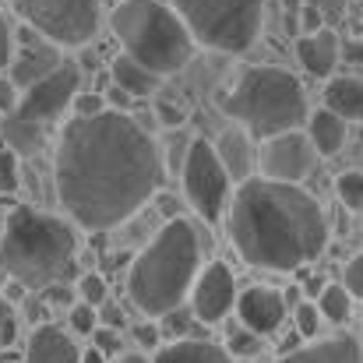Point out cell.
<instances>
[{"instance_id": "cell-1", "label": "cell", "mask_w": 363, "mask_h": 363, "mask_svg": "<svg viewBox=\"0 0 363 363\" xmlns=\"http://www.w3.org/2000/svg\"><path fill=\"white\" fill-rule=\"evenodd\" d=\"M53 180L78 226L113 230L159 194L162 155L155 138L123 110L74 117L57 138Z\"/></svg>"}, {"instance_id": "cell-30", "label": "cell", "mask_w": 363, "mask_h": 363, "mask_svg": "<svg viewBox=\"0 0 363 363\" xmlns=\"http://www.w3.org/2000/svg\"><path fill=\"white\" fill-rule=\"evenodd\" d=\"M226 353H230V360H233V357H257V353H261V339L250 335L247 328H243V332H233Z\"/></svg>"}, {"instance_id": "cell-29", "label": "cell", "mask_w": 363, "mask_h": 363, "mask_svg": "<svg viewBox=\"0 0 363 363\" xmlns=\"http://www.w3.org/2000/svg\"><path fill=\"white\" fill-rule=\"evenodd\" d=\"M74 117H99V113H106L110 106H106V99L99 96V92H78L74 96Z\"/></svg>"}, {"instance_id": "cell-31", "label": "cell", "mask_w": 363, "mask_h": 363, "mask_svg": "<svg viewBox=\"0 0 363 363\" xmlns=\"http://www.w3.org/2000/svg\"><path fill=\"white\" fill-rule=\"evenodd\" d=\"M342 289H346L350 296H360L363 300V254H353V257H350V264H346V272H342Z\"/></svg>"}, {"instance_id": "cell-5", "label": "cell", "mask_w": 363, "mask_h": 363, "mask_svg": "<svg viewBox=\"0 0 363 363\" xmlns=\"http://www.w3.org/2000/svg\"><path fill=\"white\" fill-rule=\"evenodd\" d=\"M110 25L121 39L123 57L152 71L155 78L177 74L198 46L184 18L166 0H121L113 7Z\"/></svg>"}, {"instance_id": "cell-36", "label": "cell", "mask_w": 363, "mask_h": 363, "mask_svg": "<svg viewBox=\"0 0 363 363\" xmlns=\"http://www.w3.org/2000/svg\"><path fill=\"white\" fill-rule=\"evenodd\" d=\"M346 4H350V0H311V7H314L325 21H339V18L346 14Z\"/></svg>"}, {"instance_id": "cell-23", "label": "cell", "mask_w": 363, "mask_h": 363, "mask_svg": "<svg viewBox=\"0 0 363 363\" xmlns=\"http://www.w3.org/2000/svg\"><path fill=\"white\" fill-rule=\"evenodd\" d=\"M46 141V127L35 121H25L18 113H11L4 121V148L14 155H35Z\"/></svg>"}, {"instance_id": "cell-24", "label": "cell", "mask_w": 363, "mask_h": 363, "mask_svg": "<svg viewBox=\"0 0 363 363\" xmlns=\"http://www.w3.org/2000/svg\"><path fill=\"white\" fill-rule=\"evenodd\" d=\"M318 314L321 321H332V325H346L350 314H353V296L342 289V286H325L321 296H318Z\"/></svg>"}, {"instance_id": "cell-15", "label": "cell", "mask_w": 363, "mask_h": 363, "mask_svg": "<svg viewBox=\"0 0 363 363\" xmlns=\"http://www.w3.org/2000/svg\"><path fill=\"white\" fill-rule=\"evenodd\" d=\"M212 148H216V159H219V166L226 169L230 180L247 184L254 177V169H257V148H254V141H250L247 130H240V127L223 130Z\"/></svg>"}, {"instance_id": "cell-8", "label": "cell", "mask_w": 363, "mask_h": 363, "mask_svg": "<svg viewBox=\"0 0 363 363\" xmlns=\"http://www.w3.org/2000/svg\"><path fill=\"white\" fill-rule=\"evenodd\" d=\"M18 14L53 46H85L103 25L99 0H18Z\"/></svg>"}, {"instance_id": "cell-9", "label": "cell", "mask_w": 363, "mask_h": 363, "mask_svg": "<svg viewBox=\"0 0 363 363\" xmlns=\"http://www.w3.org/2000/svg\"><path fill=\"white\" fill-rule=\"evenodd\" d=\"M180 184L184 194L191 201V208L205 219V223H219L223 212L230 208V177L216 159L212 141L194 138L184 152V166H180Z\"/></svg>"}, {"instance_id": "cell-34", "label": "cell", "mask_w": 363, "mask_h": 363, "mask_svg": "<svg viewBox=\"0 0 363 363\" xmlns=\"http://www.w3.org/2000/svg\"><path fill=\"white\" fill-rule=\"evenodd\" d=\"M18 99H21V92L14 89V82L11 78H0V113L4 117H11L18 110Z\"/></svg>"}, {"instance_id": "cell-40", "label": "cell", "mask_w": 363, "mask_h": 363, "mask_svg": "<svg viewBox=\"0 0 363 363\" xmlns=\"http://www.w3.org/2000/svg\"><path fill=\"white\" fill-rule=\"evenodd\" d=\"M321 28H325V18H321V14H318L311 4H307V7H303V35H311V32H321Z\"/></svg>"}, {"instance_id": "cell-26", "label": "cell", "mask_w": 363, "mask_h": 363, "mask_svg": "<svg viewBox=\"0 0 363 363\" xmlns=\"http://www.w3.org/2000/svg\"><path fill=\"white\" fill-rule=\"evenodd\" d=\"M78 300L99 311V307L110 300V286H106V279H103V275H96V272H89V275L78 282Z\"/></svg>"}, {"instance_id": "cell-27", "label": "cell", "mask_w": 363, "mask_h": 363, "mask_svg": "<svg viewBox=\"0 0 363 363\" xmlns=\"http://www.w3.org/2000/svg\"><path fill=\"white\" fill-rule=\"evenodd\" d=\"M318 332H321V314H318V307H314V303H300V307H296V335H300V339H318Z\"/></svg>"}, {"instance_id": "cell-12", "label": "cell", "mask_w": 363, "mask_h": 363, "mask_svg": "<svg viewBox=\"0 0 363 363\" xmlns=\"http://www.w3.org/2000/svg\"><path fill=\"white\" fill-rule=\"evenodd\" d=\"M191 307L201 325H219L237 307V279L223 261H212L208 268L198 272L191 286Z\"/></svg>"}, {"instance_id": "cell-2", "label": "cell", "mask_w": 363, "mask_h": 363, "mask_svg": "<svg viewBox=\"0 0 363 363\" xmlns=\"http://www.w3.org/2000/svg\"><path fill=\"white\" fill-rule=\"evenodd\" d=\"M230 237L247 264L293 272L325 254L328 216L296 184L247 180L230 201Z\"/></svg>"}, {"instance_id": "cell-10", "label": "cell", "mask_w": 363, "mask_h": 363, "mask_svg": "<svg viewBox=\"0 0 363 363\" xmlns=\"http://www.w3.org/2000/svg\"><path fill=\"white\" fill-rule=\"evenodd\" d=\"M78 92H82V71H78V64L64 60L50 78H43V82H35L32 89L21 92L14 113L25 117V121H35V123L46 127V121H57V117L74 103Z\"/></svg>"}, {"instance_id": "cell-3", "label": "cell", "mask_w": 363, "mask_h": 363, "mask_svg": "<svg viewBox=\"0 0 363 363\" xmlns=\"http://www.w3.org/2000/svg\"><path fill=\"white\" fill-rule=\"evenodd\" d=\"M74 226L18 205L7 216L4 237H0V268L28 289H50V286H67L74 279Z\"/></svg>"}, {"instance_id": "cell-4", "label": "cell", "mask_w": 363, "mask_h": 363, "mask_svg": "<svg viewBox=\"0 0 363 363\" xmlns=\"http://www.w3.org/2000/svg\"><path fill=\"white\" fill-rule=\"evenodd\" d=\"M198 272H201L198 230L187 219H169L155 233V240L134 257L127 272V289L141 314L162 318L187 300Z\"/></svg>"}, {"instance_id": "cell-18", "label": "cell", "mask_w": 363, "mask_h": 363, "mask_svg": "<svg viewBox=\"0 0 363 363\" xmlns=\"http://www.w3.org/2000/svg\"><path fill=\"white\" fill-rule=\"evenodd\" d=\"M279 363H363V350L353 335H335V339L293 350Z\"/></svg>"}, {"instance_id": "cell-35", "label": "cell", "mask_w": 363, "mask_h": 363, "mask_svg": "<svg viewBox=\"0 0 363 363\" xmlns=\"http://www.w3.org/2000/svg\"><path fill=\"white\" fill-rule=\"evenodd\" d=\"M11 57H14V32H11L7 18L0 14V71L11 67Z\"/></svg>"}, {"instance_id": "cell-16", "label": "cell", "mask_w": 363, "mask_h": 363, "mask_svg": "<svg viewBox=\"0 0 363 363\" xmlns=\"http://www.w3.org/2000/svg\"><path fill=\"white\" fill-rule=\"evenodd\" d=\"M339 57H342V46H339V35L332 28H321V32H311V35L296 39V60L314 78H332Z\"/></svg>"}, {"instance_id": "cell-28", "label": "cell", "mask_w": 363, "mask_h": 363, "mask_svg": "<svg viewBox=\"0 0 363 363\" xmlns=\"http://www.w3.org/2000/svg\"><path fill=\"white\" fill-rule=\"evenodd\" d=\"M71 328H74L78 335H92V332L99 328V314H96V307H89V303H74V307H71Z\"/></svg>"}, {"instance_id": "cell-44", "label": "cell", "mask_w": 363, "mask_h": 363, "mask_svg": "<svg viewBox=\"0 0 363 363\" xmlns=\"http://www.w3.org/2000/svg\"><path fill=\"white\" fill-rule=\"evenodd\" d=\"M82 363H106V357H103V353H99V350L92 346L89 353H82Z\"/></svg>"}, {"instance_id": "cell-42", "label": "cell", "mask_w": 363, "mask_h": 363, "mask_svg": "<svg viewBox=\"0 0 363 363\" xmlns=\"http://www.w3.org/2000/svg\"><path fill=\"white\" fill-rule=\"evenodd\" d=\"M134 335H138L145 346H155V328H134Z\"/></svg>"}, {"instance_id": "cell-22", "label": "cell", "mask_w": 363, "mask_h": 363, "mask_svg": "<svg viewBox=\"0 0 363 363\" xmlns=\"http://www.w3.org/2000/svg\"><path fill=\"white\" fill-rule=\"evenodd\" d=\"M110 74H113V85H117V92H123L127 99H148L155 89H159V82L162 78H155L152 71H145L141 64H134L130 57H113V67H110Z\"/></svg>"}, {"instance_id": "cell-17", "label": "cell", "mask_w": 363, "mask_h": 363, "mask_svg": "<svg viewBox=\"0 0 363 363\" xmlns=\"http://www.w3.org/2000/svg\"><path fill=\"white\" fill-rule=\"evenodd\" d=\"M25 363H82V350L64 328L39 325L25 346Z\"/></svg>"}, {"instance_id": "cell-32", "label": "cell", "mask_w": 363, "mask_h": 363, "mask_svg": "<svg viewBox=\"0 0 363 363\" xmlns=\"http://www.w3.org/2000/svg\"><path fill=\"white\" fill-rule=\"evenodd\" d=\"M0 191L4 194L18 191V155L7 148H0Z\"/></svg>"}, {"instance_id": "cell-43", "label": "cell", "mask_w": 363, "mask_h": 363, "mask_svg": "<svg viewBox=\"0 0 363 363\" xmlns=\"http://www.w3.org/2000/svg\"><path fill=\"white\" fill-rule=\"evenodd\" d=\"M113 363H152L148 357H141V353H121Z\"/></svg>"}, {"instance_id": "cell-20", "label": "cell", "mask_w": 363, "mask_h": 363, "mask_svg": "<svg viewBox=\"0 0 363 363\" xmlns=\"http://www.w3.org/2000/svg\"><path fill=\"white\" fill-rule=\"evenodd\" d=\"M325 110H332L339 121L363 123V78H332L325 89Z\"/></svg>"}, {"instance_id": "cell-11", "label": "cell", "mask_w": 363, "mask_h": 363, "mask_svg": "<svg viewBox=\"0 0 363 363\" xmlns=\"http://www.w3.org/2000/svg\"><path fill=\"white\" fill-rule=\"evenodd\" d=\"M314 162H318V152L311 148L307 134H300V130L268 138L257 148V169L272 184H296L300 187V180L314 169Z\"/></svg>"}, {"instance_id": "cell-41", "label": "cell", "mask_w": 363, "mask_h": 363, "mask_svg": "<svg viewBox=\"0 0 363 363\" xmlns=\"http://www.w3.org/2000/svg\"><path fill=\"white\" fill-rule=\"evenodd\" d=\"M43 296H46V303H71L74 300V289L71 286H50Z\"/></svg>"}, {"instance_id": "cell-38", "label": "cell", "mask_w": 363, "mask_h": 363, "mask_svg": "<svg viewBox=\"0 0 363 363\" xmlns=\"http://www.w3.org/2000/svg\"><path fill=\"white\" fill-rule=\"evenodd\" d=\"M96 314H99V321H106V328H113V332L123 325V311L117 307V303H110V300H106V303H103Z\"/></svg>"}, {"instance_id": "cell-37", "label": "cell", "mask_w": 363, "mask_h": 363, "mask_svg": "<svg viewBox=\"0 0 363 363\" xmlns=\"http://www.w3.org/2000/svg\"><path fill=\"white\" fill-rule=\"evenodd\" d=\"M11 339H14V314H11L7 300L0 296V346H7Z\"/></svg>"}, {"instance_id": "cell-6", "label": "cell", "mask_w": 363, "mask_h": 363, "mask_svg": "<svg viewBox=\"0 0 363 363\" xmlns=\"http://www.w3.org/2000/svg\"><path fill=\"white\" fill-rule=\"evenodd\" d=\"M223 110L240 123L257 141L300 130L311 110H307V92L296 74L282 67H250L233 82L230 96L223 99Z\"/></svg>"}, {"instance_id": "cell-39", "label": "cell", "mask_w": 363, "mask_h": 363, "mask_svg": "<svg viewBox=\"0 0 363 363\" xmlns=\"http://www.w3.org/2000/svg\"><path fill=\"white\" fill-rule=\"evenodd\" d=\"M155 117H159V123H166V127H180L184 123V113L177 106H169V103H159L155 106Z\"/></svg>"}, {"instance_id": "cell-13", "label": "cell", "mask_w": 363, "mask_h": 363, "mask_svg": "<svg viewBox=\"0 0 363 363\" xmlns=\"http://www.w3.org/2000/svg\"><path fill=\"white\" fill-rule=\"evenodd\" d=\"M64 64V57H60V46H53L50 39H43L39 32H32L28 25L18 32V46H14V57H11V82H14V89L18 92H25V89H32L35 82H43V78H50L57 67Z\"/></svg>"}, {"instance_id": "cell-7", "label": "cell", "mask_w": 363, "mask_h": 363, "mask_svg": "<svg viewBox=\"0 0 363 363\" xmlns=\"http://www.w3.org/2000/svg\"><path fill=\"white\" fill-rule=\"evenodd\" d=\"M184 25L191 28L194 43L219 50V53H247L264 21V0H166Z\"/></svg>"}, {"instance_id": "cell-25", "label": "cell", "mask_w": 363, "mask_h": 363, "mask_svg": "<svg viewBox=\"0 0 363 363\" xmlns=\"http://www.w3.org/2000/svg\"><path fill=\"white\" fill-rule=\"evenodd\" d=\"M335 191H339V201H342L350 212L363 216V173L360 169H346V173H339Z\"/></svg>"}, {"instance_id": "cell-14", "label": "cell", "mask_w": 363, "mask_h": 363, "mask_svg": "<svg viewBox=\"0 0 363 363\" xmlns=\"http://www.w3.org/2000/svg\"><path fill=\"white\" fill-rule=\"evenodd\" d=\"M237 314L250 335H272L286 321V296L272 286H250L237 300Z\"/></svg>"}, {"instance_id": "cell-19", "label": "cell", "mask_w": 363, "mask_h": 363, "mask_svg": "<svg viewBox=\"0 0 363 363\" xmlns=\"http://www.w3.org/2000/svg\"><path fill=\"white\" fill-rule=\"evenodd\" d=\"M307 141L318 155H339L346 145V121H339L332 110H314L307 117Z\"/></svg>"}, {"instance_id": "cell-33", "label": "cell", "mask_w": 363, "mask_h": 363, "mask_svg": "<svg viewBox=\"0 0 363 363\" xmlns=\"http://www.w3.org/2000/svg\"><path fill=\"white\" fill-rule=\"evenodd\" d=\"M92 342H96V350L103 353V357H121V335L113 332V328H96L92 332Z\"/></svg>"}, {"instance_id": "cell-21", "label": "cell", "mask_w": 363, "mask_h": 363, "mask_svg": "<svg viewBox=\"0 0 363 363\" xmlns=\"http://www.w3.org/2000/svg\"><path fill=\"white\" fill-rule=\"evenodd\" d=\"M152 363H233L230 353L208 339H180L173 346H162Z\"/></svg>"}]
</instances>
